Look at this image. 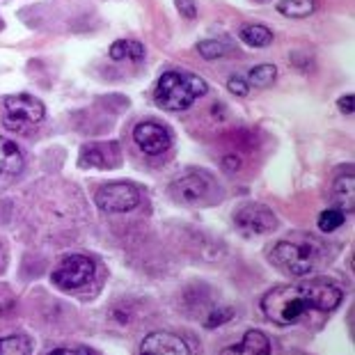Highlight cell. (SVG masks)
I'll return each mask as SVG.
<instances>
[{
  "mask_svg": "<svg viewBox=\"0 0 355 355\" xmlns=\"http://www.w3.org/2000/svg\"><path fill=\"white\" fill-rule=\"evenodd\" d=\"M234 225L245 236H261V234H270L277 227V218L263 204L248 202L234 214Z\"/></svg>",
  "mask_w": 355,
  "mask_h": 355,
  "instance_id": "7",
  "label": "cell"
},
{
  "mask_svg": "<svg viewBox=\"0 0 355 355\" xmlns=\"http://www.w3.org/2000/svg\"><path fill=\"white\" fill-rule=\"evenodd\" d=\"M24 170V154L10 138L0 135V177H17Z\"/></svg>",
  "mask_w": 355,
  "mask_h": 355,
  "instance_id": "13",
  "label": "cell"
},
{
  "mask_svg": "<svg viewBox=\"0 0 355 355\" xmlns=\"http://www.w3.org/2000/svg\"><path fill=\"white\" fill-rule=\"evenodd\" d=\"M49 355H87L85 351H76V349H55L51 351Z\"/></svg>",
  "mask_w": 355,
  "mask_h": 355,
  "instance_id": "27",
  "label": "cell"
},
{
  "mask_svg": "<svg viewBox=\"0 0 355 355\" xmlns=\"http://www.w3.org/2000/svg\"><path fill=\"white\" fill-rule=\"evenodd\" d=\"M342 225H344V211H339V209H328L319 216V227L326 234L339 230Z\"/></svg>",
  "mask_w": 355,
  "mask_h": 355,
  "instance_id": "20",
  "label": "cell"
},
{
  "mask_svg": "<svg viewBox=\"0 0 355 355\" xmlns=\"http://www.w3.org/2000/svg\"><path fill=\"white\" fill-rule=\"evenodd\" d=\"M140 191L126 181H110L96 191V207L108 214H126V211L140 207Z\"/></svg>",
  "mask_w": 355,
  "mask_h": 355,
  "instance_id": "5",
  "label": "cell"
},
{
  "mask_svg": "<svg viewBox=\"0 0 355 355\" xmlns=\"http://www.w3.org/2000/svg\"><path fill=\"white\" fill-rule=\"evenodd\" d=\"M337 105H339V110H342L344 115H351V112H353V94H344Z\"/></svg>",
  "mask_w": 355,
  "mask_h": 355,
  "instance_id": "25",
  "label": "cell"
},
{
  "mask_svg": "<svg viewBox=\"0 0 355 355\" xmlns=\"http://www.w3.org/2000/svg\"><path fill=\"white\" fill-rule=\"evenodd\" d=\"M94 259L87 254H71L58 263V268L53 270V282L60 289H80L85 286L94 275Z\"/></svg>",
  "mask_w": 355,
  "mask_h": 355,
  "instance_id": "6",
  "label": "cell"
},
{
  "mask_svg": "<svg viewBox=\"0 0 355 355\" xmlns=\"http://www.w3.org/2000/svg\"><path fill=\"white\" fill-rule=\"evenodd\" d=\"M220 355H270V342L268 337L259 330H248L241 342L223 349Z\"/></svg>",
  "mask_w": 355,
  "mask_h": 355,
  "instance_id": "12",
  "label": "cell"
},
{
  "mask_svg": "<svg viewBox=\"0 0 355 355\" xmlns=\"http://www.w3.org/2000/svg\"><path fill=\"white\" fill-rule=\"evenodd\" d=\"M241 40H243L248 46H252V49H263V46H268L270 42H273V33L266 28V26H245L243 30H241Z\"/></svg>",
  "mask_w": 355,
  "mask_h": 355,
  "instance_id": "18",
  "label": "cell"
},
{
  "mask_svg": "<svg viewBox=\"0 0 355 355\" xmlns=\"http://www.w3.org/2000/svg\"><path fill=\"white\" fill-rule=\"evenodd\" d=\"M223 165H225V170H227V172H236L241 168V161H239V156H225Z\"/></svg>",
  "mask_w": 355,
  "mask_h": 355,
  "instance_id": "26",
  "label": "cell"
},
{
  "mask_svg": "<svg viewBox=\"0 0 355 355\" xmlns=\"http://www.w3.org/2000/svg\"><path fill=\"white\" fill-rule=\"evenodd\" d=\"M232 316H234V312H232V309H218V314H211L209 319L204 321V326H207V328H211V326H214V328H216V326H220L223 321H230Z\"/></svg>",
  "mask_w": 355,
  "mask_h": 355,
  "instance_id": "23",
  "label": "cell"
},
{
  "mask_svg": "<svg viewBox=\"0 0 355 355\" xmlns=\"http://www.w3.org/2000/svg\"><path fill=\"white\" fill-rule=\"evenodd\" d=\"M316 7V0H279L277 12L289 19H303L309 17Z\"/></svg>",
  "mask_w": 355,
  "mask_h": 355,
  "instance_id": "17",
  "label": "cell"
},
{
  "mask_svg": "<svg viewBox=\"0 0 355 355\" xmlns=\"http://www.w3.org/2000/svg\"><path fill=\"white\" fill-rule=\"evenodd\" d=\"M277 78V69L273 64H257L254 69L248 73V87H257V89H266L268 85H273Z\"/></svg>",
  "mask_w": 355,
  "mask_h": 355,
  "instance_id": "16",
  "label": "cell"
},
{
  "mask_svg": "<svg viewBox=\"0 0 355 355\" xmlns=\"http://www.w3.org/2000/svg\"><path fill=\"white\" fill-rule=\"evenodd\" d=\"M175 5L184 19L191 21L198 17V0H175Z\"/></svg>",
  "mask_w": 355,
  "mask_h": 355,
  "instance_id": "22",
  "label": "cell"
},
{
  "mask_svg": "<svg viewBox=\"0 0 355 355\" xmlns=\"http://www.w3.org/2000/svg\"><path fill=\"white\" fill-rule=\"evenodd\" d=\"M209 186H211V179L204 175V172H188V175L172 181L170 195L184 204H193L207 195Z\"/></svg>",
  "mask_w": 355,
  "mask_h": 355,
  "instance_id": "10",
  "label": "cell"
},
{
  "mask_svg": "<svg viewBox=\"0 0 355 355\" xmlns=\"http://www.w3.org/2000/svg\"><path fill=\"white\" fill-rule=\"evenodd\" d=\"M110 58L122 62V60H133V62H140L145 58V46L140 42H133V40H119L110 46Z\"/></svg>",
  "mask_w": 355,
  "mask_h": 355,
  "instance_id": "15",
  "label": "cell"
},
{
  "mask_svg": "<svg viewBox=\"0 0 355 355\" xmlns=\"http://www.w3.org/2000/svg\"><path fill=\"white\" fill-rule=\"evenodd\" d=\"M140 355H193L188 344L175 332L158 330L142 339Z\"/></svg>",
  "mask_w": 355,
  "mask_h": 355,
  "instance_id": "9",
  "label": "cell"
},
{
  "mask_svg": "<svg viewBox=\"0 0 355 355\" xmlns=\"http://www.w3.org/2000/svg\"><path fill=\"white\" fill-rule=\"evenodd\" d=\"M332 198L342 207V211L355 209V175L351 168L335 179V184H332Z\"/></svg>",
  "mask_w": 355,
  "mask_h": 355,
  "instance_id": "14",
  "label": "cell"
},
{
  "mask_svg": "<svg viewBox=\"0 0 355 355\" xmlns=\"http://www.w3.org/2000/svg\"><path fill=\"white\" fill-rule=\"evenodd\" d=\"M198 53L204 60H218L225 55V46L216 40H204L198 44Z\"/></svg>",
  "mask_w": 355,
  "mask_h": 355,
  "instance_id": "21",
  "label": "cell"
},
{
  "mask_svg": "<svg viewBox=\"0 0 355 355\" xmlns=\"http://www.w3.org/2000/svg\"><path fill=\"white\" fill-rule=\"evenodd\" d=\"M227 87H230V92H234L236 96H245L248 92H250V87H248L245 78H239V76L230 78V80H227Z\"/></svg>",
  "mask_w": 355,
  "mask_h": 355,
  "instance_id": "24",
  "label": "cell"
},
{
  "mask_svg": "<svg viewBox=\"0 0 355 355\" xmlns=\"http://www.w3.org/2000/svg\"><path fill=\"white\" fill-rule=\"evenodd\" d=\"M268 259L273 266L289 275H309L323 259V245L312 234L298 239L277 241L268 250Z\"/></svg>",
  "mask_w": 355,
  "mask_h": 355,
  "instance_id": "2",
  "label": "cell"
},
{
  "mask_svg": "<svg viewBox=\"0 0 355 355\" xmlns=\"http://www.w3.org/2000/svg\"><path fill=\"white\" fill-rule=\"evenodd\" d=\"M207 92H209L207 83L200 76H195V73L165 71L154 87V101L158 103V108L179 112L191 108L195 99H200Z\"/></svg>",
  "mask_w": 355,
  "mask_h": 355,
  "instance_id": "3",
  "label": "cell"
},
{
  "mask_svg": "<svg viewBox=\"0 0 355 355\" xmlns=\"http://www.w3.org/2000/svg\"><path fill=\"white\" fill-rule=\"evenodd\" d=\"M46 117V108L37 96L12 94L3 101V124L14 133H28Z\"/></svg>",
  "mask_w": 355,
  "mask_h": 355,
  "instance_id": "4",
  "label": "cell"
},
{
  "mask_svg": "<svg viewBox=\"0 0 355 355\" xmlns=\"http://www.w3.org/2000/svg\"><path fill=\"white\" fill-rule=\"evenodd\" d=\"M119 163L117 142H103V145H87L80 152L83 168H115Z\"/></svg>",
  "mask_w": 355,
  "mask_h": 355,
  "instance_id": "11",
  "label": "cell"
},
{
  "mask_svg": "<svg viewBox=\"0 0 355 355\" xmlns=\"http://www.w3.org/2000/svg\"><path fill=\"white\" fill-rule=\"evenodd\" d=\"M33 344L26 335H10L0 337V355H30Z\"/></svg>",
  "mask_w": 355,
  "mask_h": 355,
  "instance_id": "19",
  "label": "cell"
},
{
  "mask_svg": "<svg viewBox=\"0 0 355 355\" xmlns=\"http://www.w3.org/2000/svg\"><path fill=\"white\" fill-rule=\"evenodd\" d=\"M344 289L326 279H305V282L284 284L270 289L261 298V312L277 326H291L307 312H332L342 305Z\"/></svg>",
  "mask_w": 355,
  "mask_h": 355,
  "instance_id": "1",
  "label": "cell"
},
{
  "mask_svg": "<svg viewBox=\"0 0 355 355\" xmlns=\"http://www.w3.org/2000/svg\"><path fill=\"white\" fill-rule=\"evenodd\" d=\"M133 140L147 156L165 154L172 147V135L158 122H140L133 128Z\"/></svg>",
  "mask_w": 355,
  "mask_h": 355,
  "instance_id": "8",
  "label": "cell"
}]
</instances>
